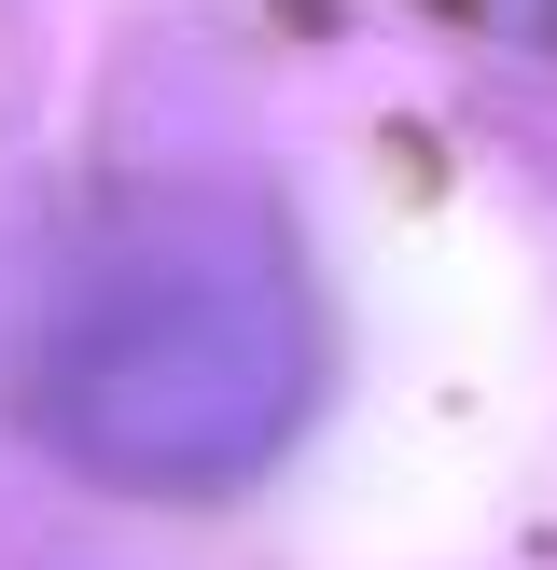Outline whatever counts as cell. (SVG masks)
I'll list each match as a JSON object with an SVG mask.
<instances>
[{
	"mask_svg": "<svg viewBox=\"0 0 557 570\" xmlns=\"http://www.w3.org/2000/svg\"><path fill=\"white\" fill-rule=\"evenodd\" d=\"M293 417V306L265 265H126L56 348V432L111 473H237Z\"/></svg>",
	"mask_w": 557,
	"mask_h": 570,
	"instance_id": "obj_1",
	"label": "cell"
}]
</instances>
